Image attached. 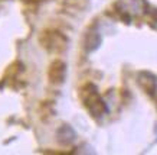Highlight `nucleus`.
<instances>
[{
    "label": "nucleus",
    "mask_w": 157,
    "mask_h": 155,
    "mask_svg": "<svg viewBox=\"0 0 157 155\" xmlns=\"http://www.w3.org/2000/svg\"><path fill=\"white\" fill-rule=\"evenodd\" d=\"M67 64L61 61V59H55L48 70V80L55 86L63 84L65 78H67Z\"/></svg>",
    "instance_id": "nucleus-4"
},
{
    "label": "nucleus",
    "mask_w": 157,
    "mask_h": 155,
    "mask_svg": "<svg viewBox=\"0 0 157 155\" xmlns=\"http://www.w3.org/2000/svg\"><path fill=\"white\" fill-rule=\"evenodd\" d=\"M148 18H150V20L151 22H154V23H157V9H151L148 10Z\"/></svg>",
    "instance_id": "nucleus-8"
},
{
    "label": "nucleus",
    "mask_w": 157,
    "mask_h": 155,
    "mask_svg": "<svg viewBox=\"0 0 157 155\" xmlns=\"http://www.w3.org/2000/svg\"><path fill=\"white\" fill-rule=\"evenodd\" d=\"M137 83L138 86L143 88L147 94H150V96H153L157 92V78L151 73H147V71L140 73L137 77Z\"/></svg>",
    "instance_id": "nucleus-5"
},
{
    "label": "nucleus",
    "mask_w": 157,
    "mask_h": 155,
    "mask_svg": "<svg viewBox=\"0 0 157 155\" xmlns=\"http://www.w3.org/2000/svg\"><path fill=\"white\" fill-rule=\"evenodd\" d=\"M79 97H81L82 104L85 106V109L88 110L92 117L100 119L107 113V104H105L104 99L101 97V94L98 93L97 87L91 83H86L81 87L79 90Z\"/></svg>",
    "instance_id": "nucleus-1"
},
{
    "label": "nucleus",
    "mask_w": 157,
    "mask_h": 155,
    "mask_svg": "<svg viewBox=\"0 0 157 155\" xmlns=\"http://www.w3.org/2000/svg\"><path fill=\"white\" fill-rule=\"evenodd\" d=\"M39 42L43 49L52 54L63 52L68 47V38L58 29H46L39 36Z\"/></svg>",
    "instance_id": "nucleus-2"
},
{
    "label": "nucleus",
    "mask_w": 157,
    "mask_h": 155,
    "mask_svg": "<svg viewBox=\"0 0 157 155\" xmlns=\"http://www.w3.org/2000/svg\"><path fill=\"white\" fill-rule=\"evenodd\" d=\"M100 45H101L100 32L97 29H90L85 34V38H84V48H85L88 52H92V51H95Z\"/></svg>",
    "instance_id": "nucleus-7"
},
{
    "label": "nucleus",
    "mask_w": 157,
    "mask_h": 155,
    "mask_svg": "<svg viewBox=\"0 0 157 155\" xmlns=\"http://www.w3.org/2000/svg\"><path fill=\"white\" fill-rule=\"evenodd\" d=\"M56 141L61 145H71L76 141V132L69 125H61L56 129Z\"/></svg>",
    "instance_id": "nucleus-6"
},
{
    "label": "nucleus",
    "mask_w": 157,
    "mask_h": 155,
    "mask_svg": "<svg viewBox=\"0 0 157 155\" xmlns=\"http://www.w3.org/2000/svg\"><path fill=\"white\" fill-rule=\"evenodd\" d=\"M117 13L120 18L124 20L133 19L134 16H141L144 13H148V5L146 3V0H120L117 2Z\"/></svg>",
    "instance_id": "nucleus-3"
}]
</instances>
